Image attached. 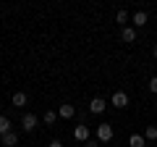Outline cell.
I'll list each match as a JSON object with an SVG mask.
<instances>
[{"label":"cell","mask_w":157,"mask_h":147,"mask_svg":"<svg viewBox=\"0 0 157 147\" xmlns=\"http://www.w3.org/2000/svg\"><path fill=\"white\" fill-rule=\"evenodd\" d=\"M105 108H107V100H102V97H92L89 100V110L92 113L100 116V113H105Z\"/></svg>","instance_id":"3957f363"},{"label":"cell","mask_w":157,"mask_h":147,"mask_svg":"<svg viewBox=\"0 0 157 147\" xmlns=\"http://www.w3.org/2000/svg\"><path fill=\"white\" fill-rule=\"evenodd\" d=\"M21 126H24V131H34V129H37V116H34V113H24Z\"/></svg>","instance_id":"5b68a950"},{"label":"cell","mask_w":157,"mask_h":147,"mask_svg":"<svg viewBox=\"0 0 157 147\" xmlns=\"http://www.w3.org/2000/svg\"><path fill=\"white\" fill-rule=\"evenodd\" d=\"M0 142H3V147H16L18 145V134L16 131H8V134L0 137Z\"/></svg>","instance_id":"52a82bcc"},{"label":"cell","mask_w":157,"mask_h":147,"mask_svg":"<svg viewBox=\"0 0 157 147\" xmlns=\"http://www.w3.org/2000/svg\"><path fill=\"white\" fill-rule=\"evenodd\" d=\"M149 92H152V95H157V76H152V79H149Z\"/></svg>","instance_id":"2e32d148"},{"label":"cell","mask_w":157,"mask_h":147,"mask_svg":"<svg viewBox=\"0 0 157 147\" xmlns=\"http://www.w3.org/2000/svg\"><path fill=\"white\" fill-rule=\"evenodd\" d=\"M86 147H100V142H97V139H89V142H86Z\"/></svg>","instance_id":"e0dca14e"},{"label":"cell","mask_w":157,"mask_h":147,"mask_svg":"<svg viewBox=\"0 0 157 147\" xmlns=\"http://www.w3.org/2000/svg\"><path fill=\"white\" fill-rule=\"evenodd\" d=\"M113 137H115V131H113L110 124H100V126H97V142H100V145H102V142H110Z\"/></svg>","instance_id":"6da1fadb"},{"label":"cell","mask_w":157,"mask_h":147,"mask_svg":"<svg viewBox=\"0 0 157 147\" xmlns=\"http://www.w3.org/2000/svg\"><path fill=\"white\" fill-rule=\"evenodd\" d=\"M128 18H131V16H128V11H126V8H121V11L115 13V21L121 24V26H128Z\"/></svg>","instance_id":"8fae6325"},{"label":"cell","mask_w":157,"mask_h":147,"mask_svg":"<svg viewBox=\"0 0 157 147\" xmlns=\"http://www.w3.org/2000/svg\"><path fill=\"white\" fill-rule=\"evenodd\" d=\"M73 137H76V142H89V126L78 124L76 129H73Z\"/></svg>","instance_id":"8992f818"},{"label":"cell","mask_w":157,"mask_h":147,"mask_svg":"<svg viewBox=\"0 0 157 147\" xmlns=\"http://www.w3.org/2000/svg\"><path fill=\"white\" fill-rule=\"evenodd\" d=\"M152 147H157V145H152Z\"/></svg>","instance_id":"ffe728a7"},{"label":"cell","mask_w":157,"mask_h":147,"mask_svg":"<svg viewBox=\"0 0 157 147\" xmlns=\"http://www.w3.org/2000/svg\"><path fill=\"white\" fill-rule=\"evenodd\" d=\"M152 55H155V58H157V45H155V47H152Z\"/></svg>","instance_id":"d6986e66"},{"label":"cell","mask_w":157,"mask_h":147,"mask_svg":"<svg viewBox=\"0 0 157 147\" xmlns=\"http://www.w3.org/2000/svg\"><path fill=\"white\" fill-rule=\"evenodd\" d=\"M147 21H149L147 11H136L134 16H131V24H134V29H141V26H147Z\"/></svg>","instance_id":"277c9868"},{"label":"cell","mask_w":157,"mask_h":147,"mask_svg":"<svg viewBox=\"0 0 157 147\" xmlns=\"http://www.w3.org/2000/svg\"><path fill=\"white\" fill-rule=\"evenodd\" d=\"M110 105L118 108V110H123V108L128 105V95H126V92H115V95L110 97Z\"/></svg>","instance_id":"7a4b0ae2"},{"label":"cell","mask_w":157,"mask_h":147,"mask_svg":"<svg viewBox=\"0 0 157 147\" xmlns=\"http://www.w3.org/2000/svg\"><path fill=\"white\" fill-rule=\"evenodd\" d=\"M42 118H45V124H47V126H50V124H55V121H58V110H47V113L42 116Z\"/></svg>","instance_id":"9a60e30c"},{"label":"cell","mask_w":157,"mask_h":147,"mask_svg":"<svg viewBox=\"0 0 157 147\" xmlns=\"http://www.w3.org/2000/svg\"><path fill=\"white\" fill-rule=\"evenodd\" d=\"M50 147H63V142H60V139H52V142H50Z\"/></svg>","instance_id":"ac0fdd59"},{"label":"cell","mask_w":157,"mask_h":147,"mask_svg":"<svg viewBox=\"0 0 157 147\" xmlns=\"http://www.w3.org/2000/svg\"><path fill=\"white\" fill-rule=\"evenodd\" d=\"M128 147H147L144 134H131V137H128Z\"/></svg>","instance_id":"30bf717a"},{"label":"cell","mask_w":157,"mask_h":147,"mask_svg":"<svg viewBox=\"0 0 157 147\" xmlns=\"http://www.w3.org/2000/svg\"><path fill=\"white\" fill-rule=\"evenodd\" d=\"M73 116H76V108H73V105H68V102L58 108V118H73Z\"/></svg>","instance_id":"ba28073f"},{"label":"cell","mask_w":157,"mask_h":147,"mask_svg":"<svg viewBox=\"0 0 157 147\" xmlns=\"http://www.w3.org/2000/svg\"><path fill=\"white\" fill-rule=\"evenodd\" d=\"M8 131H11V118L8 116H0V137L8 134Z\"/></svg>","instance_id":"7c38bea8"},{"label":"cell","mask_w":157,"mask_h":147,"mask_svg":"<svg viewBox=\"0 0 157 147\" xmlns=\"http://www.w3.org/2000/svg\"><path fill=\"white\" fill-rule=\"evenodd\" d=\"M144 139H149V142L157 139V126H147L144 129Z\"/></svg>","instance_id":"5bb4252c"},{"label":"cell","mask_w":157,"mask_h":147,"mask_svg":"<svg viewBox=\"0 0 157 147\" xmlns=\"http://www.w3.org/2000/svg\"><path fill=\"white\" fill-rule=\"evenodd\" d=\"M121 37H123V42H136V29L134 26H123L121 29Z\"/></svg>","instance_id":"9c48e42d"},{"label":"cell","mask_w":157,"mask_h":147,"mask_svg":"<svg viewBox=\"0 0 157 147\" xmlns=\"http://www.w3.org/2000/svg\"><path fill=\"white\" fill-rule=\"evenodd\" d=\"M13 105H16V108L26 105V92H16V95H13Z\"/></svg>","instance_id":"4fadbf2b"}]
</instances>
